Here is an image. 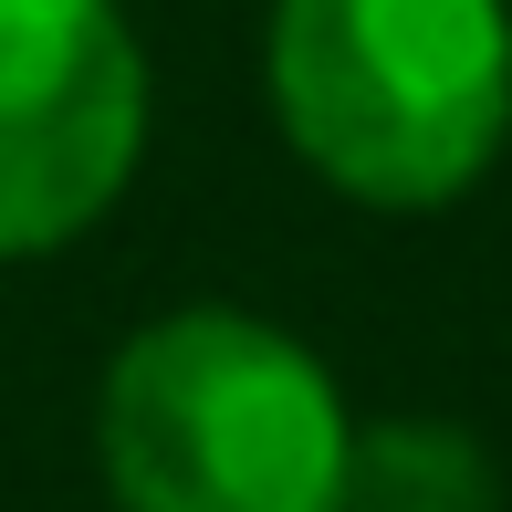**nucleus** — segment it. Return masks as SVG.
I'll use <instances>...</instances> for the list:
<instances>
[{"mask_svg": "<svg viewBox=\"0 0 512 512\" xmlns=\"http://www.w3.org/2000/svg\"><path fill=\"white\" fill-rule=\"evenodd\" d=\"M262 95L314 189L460 209L512 147V0H272Z\"/></svg>", "mask_w": 512, "mask_h": 512, "instance_id": "f257e3e1", "label": "nucleus"}, {"mask_svg": "<svg viewBox=\"0 0 512 512\" xmlns=\"http://www.w3.org/2000/svg\"><path fill=\"white\" fill-rule=\"evenodd\" d=\"M356 408L293 324L168 304L95 377V471L115 512H345Z\"/></svg>", "mask_w": 512, "mask_h": 512, "instance_id": "f03ea898", "label": "nucleus"}, {"mask_svg": "<svg viewBox=\"0 0 512 512\" xmlns=\"http://www.w3.org/2000/svg\"><path fill=\"white\" fill-rule=\"evenodd\" d=\"M157 136V74L115 0H0V262L115 220Z\"/></svg>", "mask_w": 512, "mask_h": 512, "instance_id": "7ed1b4c3", "label": "nucleus"}, {"mask_svg": "<svg viewBox=\"0 0 512 512\" xmlns=\"http://www.w3.org/2000/svg\"><path fill=\"white\" fill-rule=\"evenodd\" d=\"M345 512H502V460L471 418H439V408L356 418Z\"/></svg>", "mask_w": 512, "mask_h": 512, "instance_id": "20e7f679", "label": "nucleus"}]
</instances>
